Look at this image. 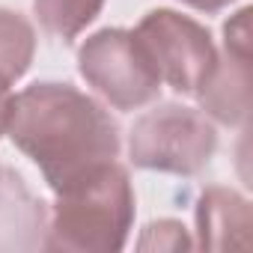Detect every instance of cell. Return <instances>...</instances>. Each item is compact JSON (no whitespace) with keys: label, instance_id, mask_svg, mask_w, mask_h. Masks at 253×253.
I'll return each instance as SVG.
<instances>
[{"label":"cell","instance_id":"cell-1","mask_svg":"<svg viewBox=\"0 0 253 253\" xmlns=\"http://www.w3.org/2000/svg\"><path fill=\"white\" fill-rule=\"evenodd\" d=\"M6 134L39 167L54 194L116 161L122 149L113 116L78 86L57 81L33 84L9 98Z\"/></svg>","mask_w":253,"mask_h":253},{"label":"cell","instance_id":"cell-2","mask_svg":"<svg viewBox=\"0 0 253 253\" xmlns=\"http://www.w3.org/2000/svg\"><path fill=\"white\" fill-rule=\"evenodd\" d=\"M134 226V188L128 170L107 161L57 194L45 250L116 253Z\"/></svg>","mask_w":253,"mask_h":253},{"label":"cell","instance_id":"cell-3","mask_svg":"<svg viewBox=\"0 0 253 253\" xmlns=\"http://www.w3.org/2000/svg\"><path fill=\"white\" fill-rule=\"evenodd\" d=\"M214 149V125L200 110L173 101L143 113L128 134V155L134 167L173 176L203 173Z\"/></svg>","mask_w":253,"mask_h":253},{"label":"cell","instance_id":"cell-4","mask_svg":"<svg viewBox=\"0 0 253 253\" xmlns=\"http://www.w3.org/2000/svg\"><path fill=\"white\" fill-rule=\"evenodd\" d=\"M81 78L116 110H137L161 95V78L134 30L104 27L78 51Z\"/></svg>","mask_w":253,"mask_h":253},{"label":"cell","instance_id":"cell-5","mask_svg":"<svg viewBox=\"0 0 253 253\" xmlns=\"http://www.w3.org/2000/svg\"><path fill=\"white\" fill-rule=\"evenodd\" d=\"M134 36L146 48L155 72L179 95H200L217 66V48L211 33L173 9H152L137 24Z\"/></svg>","mask_w":253,"mask_h":253},{"label":"cell","instance_id":"cell-6","mask_svg":"<svg viewBox=\"0 0 253 253\" xmlns=\"http://www.w3.org/2000/svg\"><path fill=\"white\" fill-rule=\"evenodd\" d=\"M250 9H241L223 27V51L209 84L200 89V104L209 116L223 125H244L250 110V30H247Z\"/></svg>","mask_w":253,"mask_h":253},{"label":"cell","instance_id":"cell-7","mask_svg":"<svg viewBox=\"0 0 253 253\" xmlns=\"http://www.w3.org/2000/svg\"><path fill=\"white\" fill-rule=\"evenodd\" d=\"M48 206L27 188L21 173L0 167V253L45 250Z\"/></svg>","mask_w":253,"mask_h":253},{"label":"cell","instance_id":"cell-8","mask_svg":"<svg viewBox=\"0 0 253 253\" xmlns=\"http://www.w3.org/2000/svg\"><path fill=\"white\" fill-rule=\"evenodd\" d=\"M197 244L203 250H244L250 232V203L232 188H206L197 200Z\"/></svg>","mask_w":253,"mask_h":253},{"label":"cell","instance_id":"cell-9","mask_svg":"<svg viewBox=\"0 0 253 253\" xmlns=\"http://www.w3.org/2000/svg\"><path fill=\"white\" fill-rule=\"evenodd\" d=\"M36 54V30L33 24L12 9L0 6V81L15 84L27 75Z\"/></svg>","mask_w":253,"mask_h":253},{"label":"cell","instance_id":"cell-10","mask_svg":"<svg viewBox=\"0 0 253 253\" xmlns=\"http://www.w3.org/2000/svg\"><path fill=\"white\" fill-rule=\"evenodd\" d=\"M104 0H33V12L45 33L72 42L101 12Z\"/></svg>","mask_w":253,"mask_h":253},{"label":"cell","instance_id":"cell-11","mask_svg":"<svg viewBox=\"0 0 253 253\" xmlns=\"http://www.w3.org/2000/svg\"><path fill=\"white\" fill-rule=\"evenodd\" d=\"M140 250H185L191 247L188 232L179 220H158L143 229V238L137 241Z\"/></svg>","mask_w":253,"mask_h":253},{"label":"cell","instance_id":"cell-12","mask_svg":"<svg viewBox=\"0 0 253 253\" xmlns=\"http://www.w3.org/2000/svg\"><path fill=\"white\" fill-rule=\"evenodd\" d=\"M182 3L191 6V9H200V12H217V9L235 3V0H182Z\"/></svg>","mask_w":253,"mask_h":253},{"label":"cell","instance_id":"cell-13","mask_svg":"<svg viewBox=\"0 0 253 253\" xmlns=\"http://www.w3.org/2000/svg\"><path fill=\"white\" fill-rule=\"evenodd\" d=\"M9 98H12V92H9V84H3V81H0V134H6V113H9Z\"/></svg>","mask_w":253,"mask_h":253}]
</instances>
